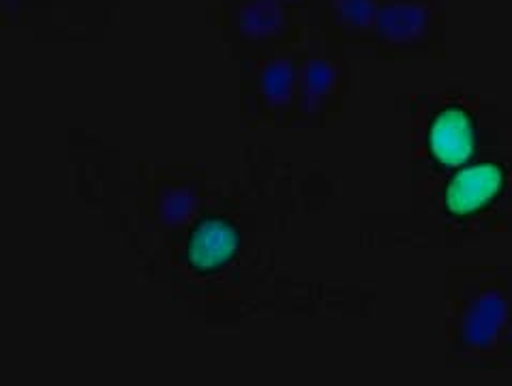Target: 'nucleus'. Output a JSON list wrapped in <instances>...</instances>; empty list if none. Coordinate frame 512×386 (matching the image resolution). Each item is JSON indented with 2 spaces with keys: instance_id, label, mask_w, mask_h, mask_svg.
Instances as JSON below:
<instances>
[{
  "instance_id": "nucleus-1",
  "label": "nucleus",
  "mask_w": 512,
  "mask_h": 386,
  "mask_svg": "<svg viewBox=\"0 0 512 386\" xmlns=\"http://www.w3.org/2000/svg\"><path fill=\"white\" fill-rule=\"evenodd\" d=\"M240 247V234L230 219L208 217L193 228L185 258L193 271L213 273L230 264Z\"/></svg>"
},
{
  "instance_id": "nucleus-2",
  "label": "nucleus",
  "mask_w": 512,
  "mask_h": 386,
  "mask_svg": "<svg viewBox=\"0 0 512 386\" xmlns=\"http://www.w3.org/2000/svg\"><path fill=\"white\" fill-rule=\"evenodd\" d=\"M504 187V172L495 163H478L461 170L446 189V209L457 217H468L500 196Z\"/></svg>"
},
{
  "instance_id": "nucleus-3",
  "label": "nucleus",
  "mask_w": 512,
  "mask_h": 386,
  "mask_svg": "<svg viewBox=\"0 0 512 386\" xmlns=\"http://www.w3.org/2000/svg\"><path fill=\"white\" fill-rule=\"evenodd\" d=\"M429 151L442 166L457 168L468 161L476 148V133L470 114L461 108H446L429 127Z\"/></svg>"
},
{
  "instance_id": "nucleus-4",
  "label": "nucleus",
  "mask_w": 512,
  "mask_h": 386,
  "mask_svg": "<svg viewBox=\"0 0 512 386\" xmlns=\"http://www.w3.org/2000/svg\"><path fill=\"white\" fill-rule=\"evenodd\" d=\"M427 11L418 5H388L378 13L380 33L390 41H408L423 33Z\"/></svg>"
},
{
  "instance_id": "nucleus-5",
  "label": "nucleus",
  "mask_w": 512,
  "mask_h": 386,
  "mask_svg": "<svg viewBox=\"0 0 512 386\" xmlns=\"http://www.w3.org/2000/svg\"><path fill=\"white\" fill-rule=\"evenodd\" d=\"M283 22V9L277 0H251L240 11V31L251 39H262L279 31Z\"/></svg>"
},
{
  "instance_id": "nucleus-6",
  "label": "nucleus",
  "mask_w": 512,
  "mask_h": 386,
  "mask_svg": "<svg viewBox=\"0 0 512 386\" xmlns=\"http://www.w3.org/2000/svg\"><path fill=\"white\" fill-rule=\"evenodd\" d=\"M294 67L288 61H275L262 71V93L268 101H283L292 91Z\"/></svg>"
},
{
  "instance_id": "nucleus-7",
  "label": "nucleus",
  "mask_w": 512,
  "mask_h": 386,
  "mask_svg": "<svg viewBox=\"0 0 512 386\" xmlns=\"http://www.w3.org/2000/svg\"><path fill=\"white\" fill-rule=\"evenodd\" d=\"M195 211H198V200L191 191L176 189L163 198L161 204V217L168 226H183L193 219Z\"/></svg>"
},
{
  "instance_id": "nucleus-8",
  "label": "nucleus",
  "mask_w": 512,
  "mask_h": 386,
  "mask_svg": "<svg viewBox=\"0 0 512 386\" xmlns=\"http://www.w3.org/2000/svg\"><path fill=\"white\" fill-rule=\"evenodd\" d=\"M337 9L354 26H367L373 18V0H337Z\"/></svg>"
},
{
  "instance_id": "nucleus-9",
  "label": "nucleus",
  "mask_w": 512,
  "mask_h": 386,
  "mask_svg": "<svg viewBox=\"0 0 512 386\" xmlns=\"http://www.w3.org/2000/svg\"><path fill=\"white\" fill-rule=\"evenodd\" d=\"M330 80H333V69H330V65L322 61L313 63L307 73V91L311 95H322L326 91V86L330 84Z\"/></svg>"
}]
</instances>
